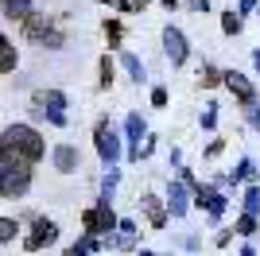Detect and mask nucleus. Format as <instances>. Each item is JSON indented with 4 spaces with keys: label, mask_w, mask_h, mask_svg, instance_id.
<instances>
[{
    "label": "nucleus",
    "mask_w": 260,
    "mask_h": 256,
    "mask_svg": "<svg viewBox=\"0 0 260 256\" xmlns=\"http://www.w3.org/2000/svg\"><path fill=\"white\" fill-rule=\"evenodd\" d=\"M31 175H35L31 159L16 155L12 148H0V198L4 202H20L31 190Z\"/></svg>",
    "instance_id": "1"
},
{
    "label": "nucleus",
    "mask_w": 260,
    "mask_h": 256,
    "mask_svg": "<svg viewBox=\"0 0 260 256\" xmlns=\"http://www.w3.org/2000/svg\"><path fill=\"white\" fill-rule=\"evenodd\" d=\"M0 148H12L16 155H23V159H31V163L47 159V140H43V132H39L31 120L8 124L4 132H0Z\"/></svg>",
    "instance_id": "2"
},
{
    "label": "nucleus",
    "mask_w": 260,
    "mask_h": 256,
    "mask_svg": "<svg viewBox=\"0 0 260 256\" xmlns=\"http://www.w3.org/2000/svg\"><path fill=\"white\" fill-rule=\"evenodd\" d=\"M20 31H23V43H31L39 51H62L66 47V31L58 27V20L39 16V12H35L27 23H20Z\"/></svg>",
    "instance_id": "3"
},
{
    "label": "nucleus",
    "mask_w": 260,
    "mask_h": 256,
    "mask_svg": "<svg viewBox=\"0 0 260 256\" xmlns=\"http://www.w3.org/2000/svg\"><path fill=\"white\" fill-rule=\"evenodd\" d=\"M120 229V217L113 210V190H101L98 202L82 210V233H98V237H109Z\"/></svg>",
    "instance_id": "4"
},
{
    "label": "nucleus",
    "mask_w": 260,
    "mask_h": 256,
    "mask_svg": "<svg viewBox=\"0 0 260 256\" xmlns=\"http://www.w3.org/2000/svg\"><path fill=\"white\" fill-rule=\"evenodd\" d=\"M93 151H98L101 167L120 163V159H124V151H128V140L120 136V128L113 124L109 117H101L98 124H93Z\"/></svg>",
    "instance_id": "5"
},
{
    "label": "nucleus",
    "mask_w": 260,
    "mask_h": 256,
    "mask_svg": "<svg viewBox=\"0 0 260 256\" xmlns=\"http://www.w3.org/2000/svg\"><path fill=\"white\" fill-rule=\"evenodd\" d=\"M23 252H43V248L58 245V221H51L47 213H39L35 221H27V233H23Z\"/></svg>",
    "instance_id": "6"
},
{
    "label": "nucleus",
    "mask_w": 260,
    "mask_h": 256,
    "mask_svg": "<svg viewBox=\"0 0 260 256\" xmlns=\"http://www.w3.org/2000/svg\"><path fill=\"white\" fill-rule=\"evenodd\" d=\"M225 89L233 93V101H237L245 113H249L252 105H260V93H256V82H252L249 74H241V70H225Z\"/></svg>",
    "instance_id": "7"
},
{
    "label": "nucleus",
    "mask_w": 260,
    "mask_h": 256,
    "mask_svg": "<svg viewBox=\"0 0 260 256\" xmlns=\"http://www.w3.org/2000/svg\"><path fill=\"white\" fill-rule=\"evenodd\" d=\"M163 198H167V210H171L175 221H179V217H186V213H190V206H194V190H190L179 175H175V179H167V194H163Z\"/></svg>",
    "instance_id": "8"
},
{
    "label": "nucleus",
    "mask_w": 260,
    "mask_h": 256,
    "mask_svg": "<svg viewBox=\"0 0 260 256\" xmlns=\"http://www.w3.org/2000/svg\"><path fill=\"white\" fill-rule=\"evenodd\" d=\"M140 213H144V221L152 225V229H167V225L175 221L171 210H167V198H159V194H152V190L140 194Z\"/></svg>",
    "instance_id": "9"
},
{
    "label": "nucleus",
    "mask_w": 260,
    "mask_h": 256,
    "mask_svg": "<svg viewBox=\"0 0 260 256\" xmlns=\"http://www.w3.org/2000/svg\"><path fill=\"white\" fill-rule=\"evenodd\" d=\"M163 51H167V62L175 66V70H183L186 58H190V43H186V35L179 31V27H163Z\"/></svg>",
    "instance_id": "10"
},
{
    "label": "nucleus",
    "mask_w": 260,
    "mask_h": 256,
    "mask_svg": "<svg viewBox=\"0 0 260 256\" xmlns=\"http://www.w3.org/2000/svg\"><path fill=\"white\" fill-rule=\"evenodd\" d=\"M51 167L58 171V175H74V171L82 167V151H78L74 144H54L51 148Z\"/></svg>",
    "instance_id": "11"
},
{
    "label": "nucleus",
    "mask_w": 260,
    "mask_h": 256,
    "mask_svg": "<svg viewBox=\"0 0 260 256\" xmlns=\"http://www.w3.org/2000/svg\"><path fill=\"white\" fill-rule=\"evenodd\" d=\"M256 179H260L256 163H252L249 155H245V159H237V163H233V171H229V186H225V190H233V194H237L241 186H249V182H256Z\"/></svg>",
    "instance_id": "12"
},
{
    "label": "nucleus",
    "mask_w": 260,
    "mask_h": 256,
    "mask_svg": "<svg viewBox=\"0 0 260 256\" xmlns=\"http://www.w3.org/2000/svg\"><path fill=\"white\" fill-rule=\"evenodd\" d=\"M27 117H31V124H43V120H47V124H54V128L70 124V117H66L62 109H43V105H35V101H31V109H27Z\"/></svg>",
    "instance_id": "13"
},
{
    "label": "nucleus",
    "mask_w": 260,
    "mask_h": 256,
    "mask_svg": "<svg viewBox=\"0 0 260 256\" xmlns=\"http://www.w3.org/2000/svg\"><path fill=\"white\" fill-rule=\"evenodd\" d=\"M0 8H4V20L27 23L35 16V0H0Z\"/></svg>",
    "instance_id": "14"
},
{
    "label": "nucleus",
    "mask_w": 260,
    "mask_h": 256,
    "mask_svg": "<svg viewBox=\"0 0 260 256\" xmlns=\"http://www.w3.org/2000/svg\"><path fill=\"white\" fill-rule=\"evenodd\" d=\"M148 132H152V128H148L144 113H128V117H124V140H128V144H144Z\"/></svg>",
    "instance_id": "15"
},
{
    "label": "nucleus",
    "mask_w": 260,
    "mask_h": 256,
    "mask_svg": "<svg viewBox=\"0 0 260 256\" xmlns=\"http://www.w3.org/2000/svg\"><path fill=\"white\" fill-rule=\"evenodd\" d=\"M31 101H35V105H43V109H62V113L70 109V97H66L62 89H35Z\"/></svg>",
    "instance_id": "16"
},
{
    "label": "nucleus",
    "mask_w": 260,
    "mask_h": 256,
    "mask_svg": "<svg viewBox=\"0 0 260 256\" xmlns=\"http://www.w3.org/2000/svg\"><path fill=\"white\" fill-rule=\"evenodd\" d=\"M117 58H120V66L128 70V78H132L136 85H144V82H148V70H144V62H140V58H136L132 51H117Z\"/></svg>",
    "instance_id": "17"
},
{
    "label": "nucleus",
    "mask_w": 260,
    "mask_h": 256,
    "mask_svg": "<svg viewBox=\"0 0 260 256\" xmlns=\"http://www.w3.org/2000/svg\"><path fill=\"white\" fill-rule=\"evenodd\" d=\"M113 78H117L113 54H101V58H98V89H101V93H109V89H113Z\"/></svg>",
    "instance_id": "18"
},
{
    "label": "nucleus",
    "mask_w": 260,
    "mask_h": 256,
    "mask_svg": "<svg viewBox=\"0 0 260 256\" xmlns=\"http://www.w3.org/2000/svg\"><path fill=\"white\" fill-rule=\"evenodd\" d=\"M16 62H20V51H16V43L4 35V39H0V70L12 78V74H16Z\"/></svg>",
    "instance_id": "19"
},
{
    "label": "nucleus",
    "mask_w": 260,
    "mask_h": 256,
    "mask_svg": "<svg viewBox=\"0 0 260 256\" xmlns=\"http://www.w3.org/2000/svg\"><path fill=\"white\" fill-rule=\"evenodd\" d=\"M198 85H202V89H217V85H225V70H217L214 62H206L202 70H198Z\"/></svg>",
    "instance_id": "20"
},
{
    "label": "nucleus",
    "mask_w": 260,
    "mask_h": 256,
    "mask_svg": "<svg viewBox=\"0 0 260 256\" xmlns=\"http://www.w3.org/2000/svg\"><path fill=\"white\" fill-rule=\"evenodd\" d=\"M233 229H237V237H256L260 233V213H237V221H233Z\"/></svg>",
    "instance_id": "21"
},
{
    "label": "nucleus",
    "mask_w": 260,
    "mask_h": 256,
    "mask_svg": "<svg viewBox=\"0 0 260 256\" xmlns=\"http://www.w3.org/2000/svg\"><path fill=\"white\" fill-rule=\"evenodd\" d=\"M101 31H105L109 51H120V39H124V23H120V20H105V23H101Z\"/></svg>",
    "instance_id": "22"
},
{
    "label": "nucleus",
    "mask_w": 260,
    "mask_h": 256,
    "mask_svg": "<svg viewBox=\"0 0 260 256\" xmlns=\"http://www.w3.org/2000/svg\"><path fill=\"white\" fill-rule=\"evenodd\" d=\"M241 210L245 213H260V186L256 182H249V186L241 190Z\"/></svg>",
    "instance_id": "23"
},
{
    "label": "nucleus",
    "mask_w": 260,
    "mask_h": 256,
    "mask_svg": "<svg viewBox=\"0 0 260 256\" xmlns=\"http://www.w3.org/2000/svg\"><path fill=\"white\" fill-rule=\"evenodd\" d=\"M16 237H23V233H20V221L4 213V217H0V245H12Z\"/></svg>",
    "instance_id": "24"
},
{
    "label": "nucleus",
    "mask_w": 260,
    "mask_h": 256,
    "mask_svg": "<svg viewBox=\"0 0 260 256\" xmlns=\"http://www.w3.org/2000/svg\"><path fill=\"white\" fill-rule=\"evenodd\" d=\"M221 31L225 35H241L245 31V16H241V12H225V16H221Z\"/></svg>",
    "instance_id": "25"
},
{
    "label": "nucleus",
    "mask_w": 260,
    "mask_h": 256,
    "mask_svg": "<svg viewBox=\"0 0 260 256\" xmlns=\"http://www.w3.org/2000/svg\"><path fill=\"white\" fill-rule=\"evenodd\" d=\"M117 182H120V163H109L101 171V190H117Z\"/></svg>",
    "instance_id": "26"
},
{
    "label": "nucleus",
    "mask_w": 260,
    "mask_h": 256,
    "mask_svg": "<svg viewBox=\"0 0 260 256\" xmlns=\"http://www.w3.org/2000/svg\"><path fill=\"white\" fill-rule=\"evenodd\" d=\"M198 124L206 128V132H214V128H217V105H214V101H210V105L202 109V117H198Z\"/></svg>",
    "instance_id": "27"
},
{
    "label": "nucleus",
    "mask_w": 260,
    "mask_h": 256,
    "mask_svg": "<svg viewBox=\"0 0 260 256\" xmlns=\"http://www.w3.org/2000/svg\"><path fill=\"white\" fill-rule=\"evenodd\" d=\"M98 4H109V8H117V12H144L140 0H98Z\"/></svg>",
    "instance_id": "28"
},
{
    "label": "nucleus",
    "mask_w": 260,
    "mask_h": 256,
    "mask_svg": "<svg viewBox=\"0 0 260 256\" xmlns=\"http://www.w3.org/2000/svg\"><path fill=\"white\" fill-rule=\"evenodd\" d=\"M233 237H237V229H233V225H221V229L214 233V245L217 248H229V245H233Z\"/></svg>",
    "instance_id": "29"
},
{
    "label": "nucleus",
    "mask_w": 260,
    "mask_h": 256,
    "mask_svg": "<svg viewBox=\"0 0 260 256\" xmlns=\"http://www.w3.org/2000/svg\"><path fill=\"white\" fill-rule=\"evenodd\" d=\"M225 144H229L225 136H214V140H210V144H206V148H202V155H206V159H217V155L225 151Z\"/></svg>",
    "instance_id": "30"
},
{
    "label": "nucleus",
    "mask_w": 260,
    "mask_h": 256,
    "mask_svg": "<svg viewBox=\"0 0 260 256\" xmlns=\"http://www.w3.org/2000/svg\"><path fill=\"white\" fill-rule=\"evenodd\" d=\"M167 101H171L167 89H163V85H152V109H167Z\"/></svg>",
    "instance_id": "31"
},
{
    "label": "nucleus",
    "mask_w": 260,
    "mask_h": 256,
    "mask_svg": "<svg viewBox=\"0 0 260 256\" xmlns=\"http://www.w3.org/2000/svg\"><path fill=\"white\" fill-rule=\"evenodd\" d=\"M237 12L241 16H252V12H260V0H237Z\"/></svg>",
    "instance_id": "32"
},
{
    "label": "nucleus",
    "mask_w": 260,
    "mask_h": 256,
    "mask_svg": "<svg viewBox=\"0 0 260 256\" xmlns=\"http://www.w3.org/2000/svg\"><path fill=\"white\" fill-rule=\"evenodd\" d=\"M245 120H249V128H256V132H260V105H252L249 113H245Z\"/></svg>",
    "instance_id": "33"
},
{
    "label": "nucleus",
    "mask_w": 260,
    "mask_h": 256,
    "mask_svg": "<svg viewBox=\"0 0 260 256\" xmlns=\"http://www.w3.org/2000/svg\"><path fill=\"white\" fill-rule=\"evenodd\" d=\"M190 12H210V0H183Z\"/></svg>",
    "instance_id": "34"
},
{
    "label": "nucleus",
    "mask_w": 260,
    "mask_h": 256,
    "mask_svg": "<svg viewBox=\"0 0 260 256\" xmlns=\"http://www.w3.org/2000/svg\"><path fill=\"white\" fill-rule=\"evenodd\" d=\"M120 233H128V237H136V221H132V217H120Z\"/></svg>",
    "instance_id": "35"
},
{
    "label": "nucleus",
    "mask_w": 260,
    "mask_h": 256,
    "mask_svg": "<svg viewBox=\"0 0 260 256\" xmlns=\"http://www.w3.org/2000/svg\"><path fill=\"white\" fill-rule=\"evenodd\" d=\"M167 163H171V167H183V151H179V148H171V155H167Z\"/></svg>",
    "instance_id": "36"
},
{
    "label": "nucleus",
    "mask_w": 260,
    "mask_h": 256,
    "mask_svg": "<svg viewBox=\"0 0 260 256\" xmlns=\"http://www.w3.org/2000/svg\"><path fill=\"white\" fill-rule=\"evenodd\" d=\"M183 245H186V252H198V237H194V233H186Z\"/></svg>",
    "instance_id": "37"
},
{
    "label": "nucleus",
    "mask_w": 260,
    "mask_h": 256,
    "mask_svg": "<svg viewBox=\"0 0 260 256\" xmlns=\"http://www.w3.org/2000/svg\"><path fill=\"white\" fill-rule=\"evenodd\" d=\"M159 4H163V8H167V12H175V8H179V4H183V0H159Z\"/></svg>",
    "instance_id": "38"
},
{
    "label": "nucleus",
    "mask_w": 260,
    "mask_h": 256,
    "mask_svg": "<svg viewBox=\"0 0 260 256\" xmlns=\"http://www.w3.org/2000/svg\"><path fill=\"white\" fill-rule=\"evenodd\" d=\"M237 256H256V248H252V245H241V252Z\"/></svg>",
    "instance_id": "39"
},
{
    "label": "nucleus",
    "mask_w": 260,
    "mask_h": 256,
    "mask_svg": "<svg viewBox=\"0 0 260 256\" xmlns=\"http://www.w3.org/2000/svg\"><path fill=\"white\" fill-rule=\"evenodd\" d=\"M136 256H167V252H152V248H140Z\"/></svg>",
    "instance_id": "40"
},
{
    "label": "nucleus",
    "mask_w": 260,
    "mask_h": 256,
    "mask_svg": "<svg viewBox=\"0 0 260 256\" xmlns=\"http://www.w3.org/2000/svg\"><path fill=\"white\" fill-rule=\"evenodd\" d=\"M252 66H256V70H260V47H256V51H252Z\"/></svg>",
    "instance_id": "41"
},
{
    "label": "nucleus",
    "mask_w": 260,
    "mask_h": 256,
    "mask_svg": "<svg viewBox=\"0 0 260 256\" xmlns=\"http://www.w3.org/2000/svg\"><path fill=\"white\" fill-rule=\"evenodd\" d=\"M140 4H144V8H148V0H140Z\"/></svg>",
    "instance_id": "42"
},
{
    "label": "nucleus",
    "mask_w": 260,
    "mask_h": 256,
    "mask_svg": "<svg viewBox=\"0 0 260 256\" xmlns=\"http://www.w3.org/2000/svg\"><path fill=\"white\" fill-rule=\"evenodd\" d=\"M62 256H70V252H62Z\"/></svg>",
    "instance_id": "43"
}]
</instances>
